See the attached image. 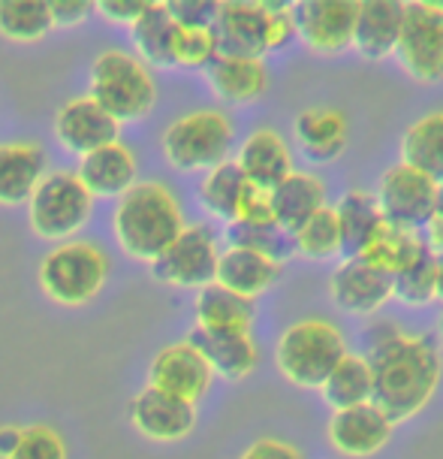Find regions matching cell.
Listing matches in <instances>:
<instances>
[{
  "mask_svg": "<svg viewBox=\"0 0 443 459\" xmlns=\"http://www.w3.org/2000/svg\"><path fill=\"white\" fill-rule=\"evenodd\" d=\"M371 402L392 423H407L422 414L443 378V357L425 335L387 330L377 335L371 354Z\"/></svg>",
  "mask_w": 443,
  "mask_h": 459,
  "instance_id": "1",
  "label": "cell"
},
{
  "mask_svg": "<svg viewBox=\"0 0 443 459\" xmlns=\"http://www.w3.org/2000/svg\"><path fill=\"white\" fill-rule=\"evenodd\" d=\"M112 230L124 254L154 264L184 230L178 196L163 182H136L118 196Z\"/></svg>",
  "mask_w": 443,
  "mask_h": 459,
  "instance_id": "2",
  "label": "cell"
},
{
  "mask_svg": "<svg viewBox=\"0 0 443 459\" xmlns=\"http://www.w3.org/2000/svg\"><path fill=\"white\" fill-rule=\"evenodd\" d=\"M347 339L326 317H302L275 344L277 372L302 390H319L332 368L347 357Z\"/></svg>",
  "mask_w": 443,
  "mask_h": 459,
  "instance_id": "3",
  "label": "cell"
},
{
  "mask_svg": "<svg viewBox=\"0 0 443 459\" xmlns=\"http://www.w3.org/2000/svg\"><path fill=\"white\" fill-rule=\"evenodd\" d=\"M91 100L118 125L145 118L158 103V85L148 64L124 48H106L91 64Z\"/></svg>",
  "mask_w": 443,
  "mask_h": 459,
  "instance_id": "4",
  "label": "cell"
},
{
  "mask_svg": "<svg viewBox=\"0 0 443 459\" xmlns=\"http://www.w3.org/2000/svg\"><path fill=\"white\" fill-rule=\"evenodd\" d=\"M235 127L220 109H193L163 130V158L182 172H209L229 160Z\"/></svg>",
  "mask_w": 443,
  "mask_h": 459,
  "instance_id": "5",
  "label": "cell"
},
{
  "mask_svg": "<svg viewBox=\"0 0 443 459\" xmlns=\"http://www.w3.org/2000/svg\"><path fill=\"white\" fill-rule=\"evenodd\" d=\"M109 257L100 245L85 239L57 242L39 264V287L57 306H85L103 290Z\"/></svg>",
  "mask_w": 443,
  "mask_h": 459,
  "instance_id": "6",
  "label": "cell"
},
{
  "mask_svg": "<svg viewBox=\"0 0 443 459\" xmlns=\"http://www.w3.org/2000/svg\"><path fill=\"white\" fill-rule=\"evenodd\" d=\"M94 196L79 182L76 172L57 169L39 178L37 191L28 200V218L37 236L52 242H67L88 224Z\"/></svg>",
  "mask_w": 443,
  "mask_h": 459,
  "instance_id": "7",
  "label": "cell"
},
{
  "mask_svg": "<svg viewBox=\"0 0 443 459\" xmlns=\"http://www.w3.org/2000/svg\"><path fill=\"white\" fill-rule=\"evenodd\" d=\"M392 57L413 82L438 85L443 79V4H405V24Z\"/></svg>",
  "mask_w": 443,
  "mask_h": 459,
  "instance_id": "8",
  "label": "cell"
},
{
  "mask_svg": "<svg viewBox=\"0 0 443 459\" xmlns=\"http://www.w3.org/2000/svg\"><path fill=\"white\" fill-rule=\"evenodd\" d=\"M374 203L387 224L410 230V233H422L425 224L434 218L438 182H431L420 169L398 160L396 167H389L380 176L374 191Z\"/></svg>",
  "mask_w": 443,
  "mask_h": 459,
  "instance_id": "9",
  "label": "cell"
},
{
  "mask_svg": "<svg viewBox=\"0 0 443 459\" xmlns=\"http://www.w3.org/2000/svg\"><path fill=\"white\" fill-rule=\"evenodd\" d=\"M217 257L220 248L211 227L184 224L178 239L151 264V273L160 284L182 287V290H202V287L215 284Z\"/></svg>",
  "mask_w": 443,
  "mask_h": 459,
  "instance_id": "10",
  "label": "cell"
},
{
  "mask_svg": "<svg viewBox=\"0 0 443 459\" xmlns=\"http://www.w3.org/2000/svg\"><path fill=\"white\" fill-rule=\"evenodd\" d=\"M359 0H299L293 4L295 39L314 55H338L350 48Z\"/></svg>",
  "mask_w": 443,
  "mask_h": 459,
  "instance_id": "11",
  "label": "cell"
},
{
  "mask_svg": "<svg viewBox=\"0 0 443 459\" xmlns=\"http://www.w3.org/2000/svg\"><path fill=\"white\" fill-rule=\"evenodd\" d=\"M211 381H215V375H211L209 363L187 339L160 348L148 366V387L182 399L187 405H196L209 393Z\"/></svg>",
  "mask_w": 443,
  "mask_h": 459,
  "instance_id": "12",
  "label": "cell"
},
{
  "mask_svg": "<svg viewBox=\"0 0 443 459\" xmlns=\"http://www.w3.org/2000/svg\"><path fill=\"white\" fill-rule=\"evenodd\" d=\"M329 297L344 315H377L392 299V275L365 264L362 257H344L329 278Z\"/></svg>",
  "mask_w": 443,
  "mask_h": 459,
  "instance_id": "13",
  "label": "cell"
},
{
  "mask_svg": "<svg viewBox=\"0 0 443 459\" xmlns=\"http://www.w3.org/2000/svg\"><path fill=\"white\" fill-rule=\"evenodd\" d=\"M392 429H396V423H392L374 402H365V405H356V408L332 411L329 426H326V436H329V445L338 450L341 456L365 459V456L380 454V450L389 445Z\"/></svg>",
  "mask_w": 443,
  "mask_h": 459,
  "instance_id": "14",
  "label": "cell"
},
{
  "mask_svg": "<svg viewBox=\"0 0 443 459\" xmlns=\"http://www.w3.org/2000/svg\"><path fill=\"white\" fill-rule=\"evenodd\" d=\"M118 134H121V125L109 112H103L91 97L67 100L55 115L57 143L67 152L79 154V158L103 149V145L118 143Z\"/></svg>",
  "mask_w": 443,
  "mask_h": 459,
  "instance_id": "15",
  "label": "cell"
},
{
  "mask_svg": "<svg viewBox=\"0 0 443 459\" xmlns=\"http://www.w3.org/2000/svg\"><path fill=\"white\" fill-rule=\"evenodd\" d=\"M130 423L145 438L172 445V441H182L196 429V405H187L175 396L145 387L130 402Z\"/></svg>",
  "mask_w": 443,
  "mask_h": 459,
  "instance_id": "16",
  "label": "cell"
},
{
  "mask_svg": "<svg viewBox=\"0 0 443 459\" xmlns=\"http://www.w3.org/2000/svg\"><path fill=\"white\" fill-rule=\"evenodd\" d=\"M401 24H405L401 0H359L350 48H356V55L365 61H387L396 55Z\"/></svg>",
  "mask_w": 443,
  "mask_h": 459,
  "instance_id": "17",
  "label": "cell"
},
{
  "mask_svg": "<svg viewBox=\"0 0 443 459\" xmlns=\"http://www.w3.org/2000/svg\"><path fill=\"white\" fill-rule=\"evenodd\" d=\"M266 30H268L266 4H251V0L220 4L215 19V37L220 55L262 57L266 55Z\"/></svg>",
  "mask_w": 443,
  "mask_h": 459,
  "instance_id": "18",
  "label": "cell"
},
{
  "mask_svg": "<svg viewBox=\"0 0 443 459\" xmlns=\"http://www.w3.org/2000/svg\"><path fill=\"white\" fill-rule=\"evenodd\" d=\"M235 167L244 176V182L262 187V191H272L293 172V152L275 127H257L239 145Z\"/></svg>",
  "mask_w": 443,
  "mask_h": 459,
  "instance_id": "19",
  "label": "cell"
},
{
  "mask_svg": "<svg viewBox=\"0 0 443 459\" xmlns=\"http://www.w3.org/2000/svg\"><path fill=\"white\" fill-rule=\"evenodd\" d=\"M187 342L200 351V357L209 363L211 375H220L226 381L248 378L260 366V348L251 333H209L193 326Z\"/></svg>",
  "mask_w": 443,
  "mask_h": 459,
  "instance_id": "20",
  "label": "cell"
},
{
  "mask_svg": "<svg viewBox=\"0 0 443 459\" xmlns=\"http://www.w3.org/2000/svg\"><path fill=\"white\" fill-rule=\"evenodd\" d=\"M281 273H284V264H277V260H268L248 248H226V251H220V257H217L215 284L233 290L235 297H244L253 302L281 281Z\"/></svg>",
  "mask_w": 443,
  "mask_h": 459,
  "instance_id": "21",
  "label": "cell"
},
{
  "mask_svg": "<svg viewBox=\"0 0 443 459\" xmlns=\"http://www.w3.org/2000/svg\"><path fill=\"white\" fill-rule=\"evenodd\" d=\"M293 134L302 154L314 163L338 160L347 149V118L332 106H311L293 121Z\"/></svg>",
  "mask_w": 443,
  "mask_h": 459,
  "instance_id": "22",
  "label": "cell"
},
{
  "mask_svg": "<svg viewBox=\"0 0 443 459\" xmlns=\"http://www.w3.org/2000/svg\"><path fill=\"white\" fill-rule=\"evenodd\" d=\"M272 200V218L284 233H295L311 215H317L319 209H326V185L319 182L314 172H290L281 185H275L268 191Z\"/></svg>",
  "mask_w": 443,
  "mask_h": 459,
  "instance_id": "23",
  "label": "cell"
},
{
  "mask_svg": "<svg viewBox=\"0 0 443 459\" xmlns=\"http://www.w3.org/2000/svg\"><path fill=\"white\" fill-rule=\"evenodd\" d=\"M76 176L91 196H121L136 185V158L124 143H112L85 154Z\"/></svg>",
  "mask_w": 443,
  "mask_h": 459,
  "instance_id": "24",
  "label": "cell"
},
{
  "mask_svg": "<svg viewBox=\"0 0 443 459\" xmlns=\"http://www.w3.org/2000/svg\"><path fill=\"white\" fill-rule=\"evenodd\" d=\"M209 85L226 103H253L268 91V67L262 57L217 55L205 70Z\"/></svg>",
  "mask_w": 443,
  "mask_h": 459,
  "instance_id": "25",
  "label": "cell"
},
{
  "mask_svg": "<svg viewBox=\"0 0 443 459\" xmlns=\"http://www.w3.org/2000/svg\"><path fill=\"white\" fill-rule=\"evenodd\" d=\"M46 176V152L39 143L0 145V206H21Z\"/></svg>",
  "mask_w": 443,
  "mask_h": 459,
  "instance_id": "26",
  "label": "cell"
},
{
  "mask_svg": "<svg viewBox=\"0 0 443 459\" xmlns=\"http://www.w3.org/2000/svg\"><path fill=\"white\" fill-rule=\"evenodd\" d=\"M196 326L209 333H251L257 306L220 284H209L196 293Z\"/></svg>",
  "mask_w": 443,
  "mask_h": 459,
  "instance_id": "27",
  "label": "cell"
},
{
  "mask_svg": "<svg viewBox=\"0 0 443 459\" xmlns=\"http://www.w3.org/2000/svg\"><path fill=\"white\" fill-rule=\"evenodd\" d=\"M332 212L341 233V254L344 257H359L365 251V245L371 242V236L377 233V227L383 224L374 194L359 191V187L356 191H347L332 206Z\"/></svg>",
  "mask_w": 443,
  "mask_h": 459,
  "instance_id": "28",
  "label": "cell"
},
{
  "mask_svg": "<svg viewBox=\"0 0 443 459\" xmlns=\"http://www.w3.org/2000/svg\"><path fill=\"white\" fill-rule=\"evenodd\" d=\"M401 163L443 182V109L416 118L401 136Z\"/></svg>",
  "mask_w": 443,
  "mask_h": 459,
  "instance_id": "29",
  "label": "cell"
},
{
  "mask_svg": "<svg viewBox=\"0 0 443 459\" xmlns=\"http://www.w3.org/2000/svg\"><path fill=\"white\" fill-rule=\"evenodd\" d=\"M422 248H425L422 233H410V230L392 227L383 221L359 257H362L365 264H371L374 269H380V273L396 278L401 269L413 264L416 254H420Z\"/></svg>",
  "mask_w": 443,
  "mask_h": 459,
  "instance_id": "30",
  "label": "cell"
},
{
  "mask_svg": "<svg viewBox=\"0 0 443 459\" xmlns=\"http://www.w3.org/2000/svg\"><path fill=\"white\" fill-rule=\"evenodd\" d=\"M326 405L332 411H344V408H356L371 402V366L362 354H347L338 366L332 368V375L319 387Z\"/></svg>",
  "mask_w": 443,
  "mask_h": 459,
  "instance_id": "31",
  "label": "cell"
},
{
  "mask_svg": "<svg viewBox=\"0 0 443 459\" xmlns=\"http://www.w3.org/2000/svg\"><path fill=\"white\" fill-rule=\"evenodd\" d=\"M178 24L169 19L163 4H148V10L130 24V37H133L136 57L158 67H172V39H175Z\"/></svg>",
  "mask_w": 443,
  "mask_h": 459,
  "instance_id": "32",
  "label": "cell"
},
{
  "mask_svg": "<svg viewBox=\"0 0 443 459\" xmlns=\"http://www.w3.org/2000/svg\"><path fill=\"white\" fill-rule=\"evenodd\" d=\"M244 187H248V182H244V176L239 172V167H235V160H224L220 167L202 172V182L196 187V196H200L202 209L209 212V215L233 224Z\"/></svg>",
  "mask_w": 443,
  "mask_h": 459,
  "instance_id": "33",
  "label": "cell"
},
{
  "mask_svg": "<svg viewBox=\"0 0 443 459\" xmlns=\"http://www.w3.org/2000/svg\"><path fill=\"white\" fill-rule=\"evenodd\" d=\"M52 28L46 0H0V34L13 43H39Z\"/></svg>",
  "mask_w": 443,
  "mask_h": 459,
  "instance_id": "34",
  "label": "cell"
},
{
  "mask_svg": "<svg viewBox=\"0 0 443 459\" xmlns=\"http://www.w3.org/2000/svg\"><path fill=\"white\" fill-rule=\"evenodd\" d=\"M392 299H401L410 308L438 302V257L422 248L416 260L392 278Z\"/></svg>",
  "mask_w": 443,
  "mask_h": 459,
  "instance_id": "35",
  "label": "cell"
},
{
  "mask_svg": "<svg viewBox=\"0 0 443 459\" xmlns=\"http://www.w3.org/2000/svg\"><path fill=\"white\" fill-rule=\"evenodd\" d=\"M293 239V254L308 260H332L341 254V233H338V221H335L332 206L319 209L317 215H311L302 224Z\"/></svg>",
  "mask_w": 443,
  "mask_h": 459,
  "instance_id": "36",
  "label": "cell"
},
{
  "mask_svg": "<svg viewBox=\"0 0 443 459\" xmlns=\"http://www.w3.org/2000/svg\"><path fill=\"white\" fill-rule=\"evenodd\" d=\"M226 242H229V248L257 251L262 257L277 260V264H284L293 254L290 233H284L277 224H239V221H233V224L226 227Z\"/></svg>",
  "mask_w": 443,
  "mask_h": 459,
  "instance_id": "37",
  "label": "cell"
},
{
  "mask_svg": "<svg viewBox=\"0 0 443 459\" xmlns=\"http://www.w3.org/2000/svg\"><path fill=\"white\" fill-rule=\"evenodd\" d=\"M217 52L215 28H178L172 39V67L184 70H209Z\"/></svg>",
  "mask_w": 443,
  "mask_h": 459,
  "instance_id": "38",
  "label": "cell"
},
{
  "mask_svg": "<svg viewBox=\"0 0 443 459\" xmlns=\"http://www.w3.org/2000/svg\"><path fill=\"white\" fill-rule=\"evenodd\" d=\"M10 459H67V441L48 423L24 426L19 447Z\"/></svg>",
  "mask_w": 443,
  "mask_h": 459,
  "instance_id": "39",
  "label": "cell"
},
{
  "mask_svg": "<svg viewBox=\"0 0 443 459\" xmlns=\"http://www.w3.org/2000/svg\"><path fill=\"white\" fill-rule=\"evenodd\" d=\"M178 28H215L220 4L215 0H169L163 4Z\"/></svg>",
  "mask_w": 443,
  "mask_h": 459,
  "instance_id": "40",
  "label": "cell"
},
{
  "mask_svg": "<svg viewBox=\"0 0 443 459\" xmlns=\"http://www.w3.org/2000/svg\"><path fill=\"white\" fill-rule=\"evenodd\" d=\"M266 10H268L266 52H277V48H286L295 39L293 4H266Z\"/></svg>",
  "mask_w": 443,
  "mask_h": 459,
  "instance_id": "41",
  "label": "cell"
},
{
  "mask_svg": "<svg viewBox=\"0 0 443 459\" xmlns=\"http://www.w3.org/2000/svg\"><path fill=\"white\" fill-rule=\"evenodd\" d=\"M235 221H239V224H275L268 191H262V187H253L248 182V187H244V194H242L239 212H235Z\"/></svg>",
  "mask_w": 443,
  "mask_h": 459,
  "instance_id": "42",
  "label": "cell"
},
{
  "mask_svg": "<svg viewBox=\"0 0 443 459\" xmlns=\"http://www.w3.org/2000/svg\"><path fill=\"white\" fill-rule=\"evenodd\" d=\"M148 4L151 0H100V4H94V10H100L103 19L115 24H133L148 10Z\"/></svg>",
  "mask_w": 443,
  "mask_h": 459,
  "instance_id": "43",
  "label": "cell"
},
{
  "mask_svg": "<svg viewBox=\"0 0 443 459\" xmlns=\"http://www.w3.org/2000/svg\"><path fill=\"white\" fill-rule=\"evenodd\" d=\"M239 459H302V454L281 438H257L251 447L242 450Z\"/></svg>",
  "mask_w": 443,
  "mask_h": 459,
  "instance_id": "44",
  "label": "cell"
},
{
  "mask_svg": "<svg viewBox=\"0 0 443 459\" xmlns=\"http://www.w3.org/2000/svg\"><path fill=\"white\" fill-rule=\"evenodd\" d=\"M48 13H52V24H79L94 13V4H88V0H52Z\"/></svg>",
  "mask_w": 443,
  "mask_h": 459,
  "instance_id": "45",
  "label": "cell"
},
{
  "mask_svg": "<svg viewBox=\"0 0 443 459\" xmlns=\"http://www.w3.org/2000/svg\"><path fill=\"white\" fill-rule=\"evenodd\" d=\"M422 242H425V248L434 254V257H443V218L434 215L429 224H425Z\"/></svg>",
  "mask_w": 443,
  "mask_h": 459,
  "instance_id": "46",
  "label": "cell"
},
{
  "mask_svg": "<svg viewBox=\"0 0 443 459\" xmlns=\"http://www.w3.org/2000/svg\"><path fill=\"white\" fill-rule=\"evenodd\" d=\"M24 426H0V459H10L21 441Z\"/></svg>",
  "mask_w": 443,
  "mask_h": 459,
  "instance_id": "47",
  "label": "cell"
},
{
  "mask_svg": "<svg viewBox=\"0 0 443 459\" xmlns=\"http://www.w3.org/2000/svg\"><path fill=\"white\" fill-rule=\"evenodd\" d=\"M438 302H443V257H438Z\"/></svg>",
  "mask_w": 443,
  "mask_h": 459,
  "instance_id": "48",
  "label": "cell"
},
{
  "mask_svg": "<svg viewBox=\"0 0 443 459\" xmlns=\"http://www.w3.org/2000/svg\"><path fill=\"white\" fill-rule=\"evenodd\" d=\"M434 215L443 218V182L438 185V203H434Z\"/></svg>",
  "mask_w": 443,
  "mask_h": 459,
  "instance_id": "49",
  "label": "cell"
}]
</instances>
